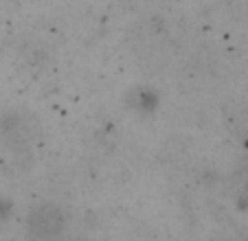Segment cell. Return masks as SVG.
<instances>
[{
	"instance_id": "obj_1",
	"label": "cell",
	"mask_w": 248,
	"mask_h": 241,
	"mask_svg": "<svg viewBox=\"0 0 248 241\" xmlns=\"http://www.w3.org/2000/svg\"><path fill=\"white\" fill-rule=\"evenodd\" d=\"M35 140H38V125L33 123V119L14 112L0 120V143L11 156H29Z\"/></svg>"
},
{
	"instance_id": "obj_2",
	"label": "cell",
	"mask_w": 248,
	"mask_h": 241,
	"mask_svg": "<svg viewBox=\"0 0 248 241\" xmlns=\"http://www.w3.org/2000/svg\"><path fill=\"white\" fill-rule=\"evenodd\" d=\"M132 51L136 53L140 64L160 66L169 55V37L160 24H140L132 37Z\"/></svg>"
},
{
	"instance_id": "obj_3",
	"label": "cell",
	"mask_w": 248,
	"mask_h": 241,
	"mask_svg": "<svg viewBox=\"0 0 248 241\" xmlns=\"http://www.w3.org/2000/svg\"><path fill=\"white\" fill-rule=\"evenodd\" d=\"M29 237L33 239H57L66 230V215L57 204L35 206L27 219Z\"/></svg>"
}]
</instances>
